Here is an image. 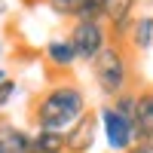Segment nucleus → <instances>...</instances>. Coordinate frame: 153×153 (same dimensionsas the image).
Here are the masks:
<instances>
[{
    "instance_id": "nucleus-16",
    "label": "nucleus",
    "mask_w": 153,
    "mask_h": 153,
    "mask_svg": "<svg viewBox=\"0 0 153 153\" xmlns=\"http://www.w3.org/2000/svg\"><path fill=\"white\" fill-rule=\"evenodd\" d=\"M126 153H153V141H138L135 147H129Z\"/></svg>"
},
{
    "instance_id": "nucleus-9",
    "label": "nucleus",
    "mask_w": 153,
    "mask_h": 153,
    "mask_svg": "<svg viewBox=\"0 0 153 153\" xmlns=\"http://www.w3.org/2000/svg\"><path fill=\"white\" fill-rule=\"evenodd\" d=\"M31 153H65V135L61 132H34Z\"/></svg>"
},
{
    "instance_id": "nucleus-10",
    "label": "nucleus",
    "mask_w": 153,
    "mask_h": 153,
    "mask_svg": "<svg viewBox=\"0 0 153 153\" xmlns=\"http://www.w3.org/2000/svg\"><path fill=\"white\" fill-rule=\"evenodd\" d=\"M46 58L52 61L55 68H71L74 61H76L74 46H71L68 37H65V40H49V43H46Z\"/></svg>"
},
{
    "instance_id": "nucleus-2",
    "label": "nucleus",
    "mask_w": 153,
    "mask_h": 153,
    "mask_svg": "<svg viewBox=\"0 0 153 153\" xmlns=\"http://www.w3.org/2000/svg\"><path fill=\"white\" fill-rule=\"evenodd\" d=\"M92 71H95V83L104 95L117 98L126 92V80H129V61H126L123 49L120 46H104L98 52V58L92 61Z\"/></svg>"
},
{
    "instance_id": "nucleus-14",
    "label": "nucleus",
    "mask_w": 153,
    "mask_h": 153,
    "mask_svg": "<svg viewBox=\"0 0 153 153\" xmlns=\"http://www.w3.org/2000/svg\"><path fill=\"white\" fill-rule=\"evenodd\" d=\"M49 6H52L55 16H76L80 0H49Z\"/></svg>"
},
{
    "instance_id": "nucleus-15",
    "label": "nucleus",
    "mask_w": 153,
    "mask_h": 153,
    "mask_svg": "<svg viewBox=\"0 0 153 153\" xmlns=\"http://www.w3.org/2000/svg\"><path fill=\"white\" fill-rule=\"evenodd\" d=\"M16 92H19V83L12 80V76H6V80L0 83V110H3L9 101H12V95H16Z\"/></svg>"
},
{
    "instance_id": "nucleus-5",
    "label": "nucleus",
    "mask_w": 153,
    "mask_h": 153,
    "mask_svg": "<svg viewBox=\"0 0 153 153\" xmlns=\"http://www.w3.org/2000/svg\"><path fill=\"white\" fill-rule=\"evenodd\" d=\"M95 132H98V117L95 113H83L65 132V153H89L95 144Z\"/></svg>"
},
{
    "instance_id": "nucleus-11",
    "label": "nucleus",
    "mask_w": 153,
    "mask_h": 153,
    "mask_svg": "<svg viewBox=\"0 0 153 153\" xmlns=\"http://www.w3.org/2000/svg\"><path fill=\"white\" fill-rule=\"evenodd\" d=\"M132 40L138 49H150L153 46V16H141L132 28Z\"/></svg>"
},
{
    "instance_id": "nucleus-7",
    "label": "nucleus",
    "mask_w": 153,
    "mask_h": 153,
    "mask_svg": "<svg viewBox=\"0 0 153 153\" xmlns=\"http://www.w3.org/2000/svg\"><path fill=\"white\" fill-rule=\"evenodd\" d=\"M135 3H138V0H107V3H104V16H101V19L110 22L113 37H126V34H129Z\"/></svg>"
},
{
    "instance_id": "nucleus-20",
    "label": "nucleus",
    "mask_w": 153,
    "mask_h": 153,
    "mask_svg": "<svg viewBox=\"0 0 153 153\" xmlns=\"http://www.w3.org/2000/svg\"><path fill=\"white\" fill-rule=\"evenodd\" d=\"M0 55H3V40H0Z\"/></svg>"
},
{
    "instance_id": "nucleus-13",
    "label": "nucleus",
    "mask_w": 153,
    "mask_h": 153,
    "mask_svg": "<svg viewBox=\"0 0 153 153\" xmlns=\"http://www.w3.org/2000/svg\"><path fill=\"white\" fill-rule=\"evenodd\" d=\"M135 101H138V95H132V92H123V95H117V98H113V110H117L120 117L132 120V117H135Z\"/></svg>"
},
{
    "instance_id": "nucleus-19",
    "label": "nucleus",
    "mask_w": 153,
    "mask_h": 153,
    "mask_svg": "<svg viewBox=\"0 0 153 153\" xmlns=\"http://www.w3.org/2000/svg\"><path fill=\"white\" fill-rule=\"evenodd\" d=\"M0 153H9V150H6V147H3V144H0Z\"/></svg>"
},
{
    "instance_id": "nucleus-18",
    "label": "nucleus",
    "mask_w": 153,
    "mask_h": 153,
    "mask_svg": "<svg viewBox=\"0 0 153 153\" xmlns=\"http://www.w3.org/2000/svg\"><path fill=\"white\" fill-rule=\"evenodd\" d=\"M3 12H6V3H3V0H0V16H3Z\"/></svg>"
},
{
    "instance_id": "nucleus-4",
    "label": "nucleus",
    "mask_w": 153,
    "mask_h": 153,
    "mask_svg": "<svg viewBox=\"0 0 153 153\" xmlns=\"http://www.w3.org/2000/svg\"><path fill=\"white\" fill-rule=\"evenodd\" d=\"M68 40H71V46H74V55L83 58V61H95L98 52L107 46L104 31H101L98 22H76Z\"/></svg>"
},
{
    "instance_id": "nucleus-3",
    "label": "nucleus",
    "mask_w": 153,
    "mask_h": 153,
    "mask_svg": "<svg viewBox=\"0 0 153 153\" xmlns=\"http://www.w3.org/2000/svg\"><path fill=\"white\" fill-rule=\"evenodd\" d=\"M98 123L104 126V141H107L110 150L126 153L129 147H135V126H132V120L120 117L113 107H104L98 113Z\"/></svg>"
},
{
    "instance_id": "nucleus-8",
    "label": "nucleus",
    "mask_w": 153,
    "mask_h": 153,
    "mask_svg": "<svg viewBox=\"0 0 153 153\" xmlns=\"http://www.w3.org/2000/svg\"><path fill=\"white\" fill-rule=\"evenodd\" d=\"M0 144L9 153H31V135L25 129H19V126L0 123Z\"/></svg>"
},
{
    "instance_id": "nucleus-17",
    "label": "nucleus",
    "mask_w": 153,
    "mask_h": 153,
    "mask_svg": "<svg viewBox=\"0 0 153 153\" xmlns=\"http://www.w3.org/2000/svg\"><path fill=\"white\" fill-rule=\"evenodd\" d=\"M6 76H9V74H6V68H0V83H3V80H6Z\"/></svg>"
},
{
    "instance_id": "nucleus-1",
    "label": "nucleus",
    "mask_w": 153,
    "mask_h": 153,
    "mask_svg": "<svg viewBox=\"0 0 153 153\" xmlns=\"http://www.w3.org/2000/svg\"><path fill=\"white\" fill-rule=\"evenodd\" d=\"M86 113V95L80 86L58 83L46 89L43 98L34 104V126L37 132H61L65 135L71 126Z\"/></svg>"
},
{
    "instance_id": "nucleus-6",
    "label": "nucleus",
    "mask_w": 153,
    "mask_h": 153,
    "mask_svg": "<svg viewBox=\"0 0 153 153\" xmlns=\"http://www.w3.org/2000/svg\"><path fill=\"white\" fill-rule=\"evenodd\" d=\"M135 144L138 141H153V92H141L135 101Z\"/></svg>"
},
{
    "instance_id": "nucleus-12",
    "label": "nucleus",
    "mask_w": 153,
    "mask_h": 153,
    "mask_svg": "<svg viewBox=\"0 0 153 153\" xmlns=\"http://www.w3.org/2000/svg\"><path fill=\"white\" fill-rule=\"evenodd\" d=\"M104 3L107 0H80L76 22H98L101 16H104Z\"/></svg>"
}]
</instances>
